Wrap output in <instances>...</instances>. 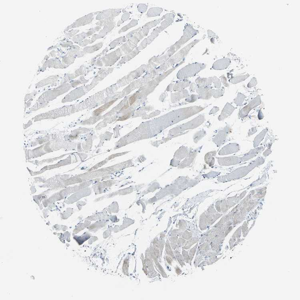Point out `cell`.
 Masks as SVG:
<instances>
[{
    "mask_svg": "<svg viewBox=\"0 0 300 300\" xmlns=\"http://www.w3.org/2000/svg\"><path fill=\"white\" fill-rule=\"evenodd\" d=\"M235 109V108L232 105H230L229 103H227L223 111H222V115L220 116L221 119H224V118L228 117V116H230L232 114V112L234 111Z\"/></svg>",
    "mask_w": 300,
    "mask_h": 300,
    "instance_id": "3957f363",
    "label": "cell"
},
{
    "mask_svg": "<svg viewBox=\"0 0 300 300\" xmlns=\"http://www.w3.org/2000/svg\"><path fill=\"white\" fill-rule=\"evenodd\" d=\"M249 76V75L248 74H241V75L234 77L232 79H231L230 82H231V83H233V84H236V83H238V82H241V81L245 80Z\"/></svg>",
    "mask_w": 300,
    "mask_h": 300,
    "instance_id": "277c9868",
    "label": "cell"
},
{
    "mask_svg": "<svg viewBox=\"0 0 300 300\" xmlns=\"http://www.w3.org/2000/svg\"><path fill=\"white\" fill-rule=\"evenodd\" d=\"M113 103H112V102H110V103H108L107 105H104V106H102L101 108L98 109L97 111H96V113H101V112H103V111H104V110H105V109H107V108L110 107V105H112Z\"/></svg>",
    "mask_w": 300,
    "mask_h": 300,
    "instance_id": "52a82bcc",
    "label": "cell"
},
{
    "mask_svg": "<svg viewBox=\"0 0 300 300\" xmlns=\"http://www.w3.org/2000/svg\"><path fill=\"white\" fill-rule=\"evenodd\" d=\"M257 79H256V78H255V77H254V78H253L251 79V81H250V82H249V84H248L247 86H248V87H250H250H253V86H256V85H257Z\"/></svg>",
    "mask_w": 300,
    "mask_h": 300,
    "instance_id": "ba28073f",
    "label": "cell"
},
{
    "mask_svg": "<svg viewBox=\"0 0 300 300\" xmlns=\"http://www.w3.org/2000/svg\"><path fill=\"white\" fill-rule=\"evenodd\" d=\"M230 60L227 58L219 60L216 61L213 64L212 66L213 68L218 70L225 69L228 67L230 64Z\"/></svg>",
    "mask_w": 300,
    "mask_h": 300,
    "instance_id": "7a4b0ae2",
    "label": "cell"
},
{
    "mask_svg": "<svg viewBox=\"0 0 300 300\" xmlns=\"http://www.w3.org/2000/svg\"><path fill=\"white\" fill-rule=\"evenodd\" d=\"M245 95H243L241 93H238L237 97L234 99V103L236 104L237 106H242L243 105V102L245 101Z\"/></svg>",
    "mask_w": 300,
    "mask_h": 300,
    "instance_id": "5b68a950",
    "label": "cell"
},
{
    "mask_svg": "<svg viewBox=\"0 0 300 300\" xmlns=\"http://www.w3.org/2000/svg\"><path fill=\"white\" fill-rule=\"evenodd\" d=\"M257 127H256L251 128V129L249 130V131L248 132V134H249V135H251L257 132Z\"/></svg>",
    "mask_w": 300,
    "mask_h": 300,
    "instance_id": "9c48e42d",
    "label": "cell"
},
{
    "mask_svg": "<svg viewBox=\"0 0 300 300\" xmlns=\"http://www.w3.org/2000/svg\"><path fill=\"white\" fill-rule=\"evenodd\" d=\"M267 131H268V129H265L263 130V131H262L260 133V134H259L257 136V137L255 138V145H258V144H259L261 142V141L263 139L265 135L267 133Z\"/></svg>",
    "mask_w": 300,
    "mask_h": 300,
    "instance_id": "8992f818",
    "label": "cell"
},
{
    "mask_svg": "<svg viewBox=\"0 0 300 300\" xmlns=\"http://www.w3.org/2000/svg\"><path fill=\"white\" fill-rule=\"evenodd\" d=\"M261 103V97L259 95L257 96L253 101H251L247 106L243 107L239 112V117L241 118H244L247 117L250 111L252 109H254L259 106Z\"/></svg>",
    "mask_w": 300,
    "mask_h": 300,
    "instance_id": "6da1fadb",
    "label": "cell"
},
{
    "mask_svg": "<svg viewBox=\"0 0 300 300\" xmlns=\"http://www.w3.org/2000/svg\"><path fill=\"white\" fill-rule=\"evenodd\" d=\"M258 118L259 119H262L264 118V115H263V113H262V111H261V109L259 111V115H258Z\"/></svg>",
    "mask_w": 300,
    "mask_h": 300,
    "instance_id": "30bf717a",
    "label": "cell"
}]
</instances>
